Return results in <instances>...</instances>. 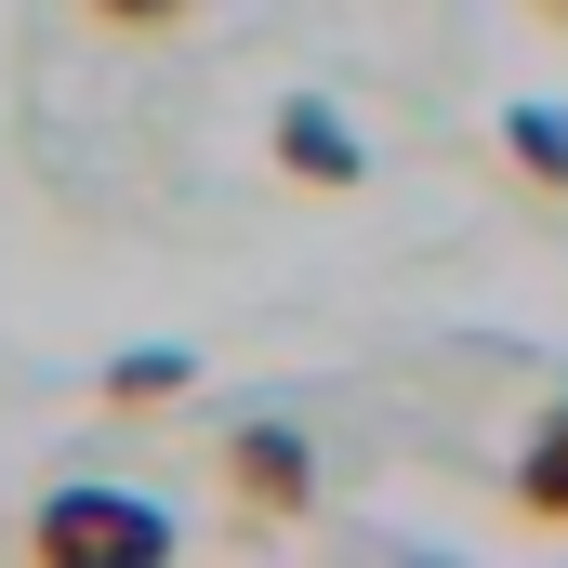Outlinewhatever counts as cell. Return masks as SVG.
<instances>
[{
  "label": "cell",
  "mask_w": 568,
  "mask_h": 568,
  "mask_svg": "<svg viewBox=\"0 0 568 568\" xmlns=\"http://www.w3.org/2000/svg\"><path fill=\"white\" fill-rule=\"evenodd\" d=\"M542 13H568V0H542Z\"/></svg>",
  "instance_id": "obj_8"
},
{
  "label": "cell",
  "mask_w": 568,
  "mask_h": 568,
  "mask_svg": "<svg viewBox=\"0 0 568 568\" xmlns=\"http://www.w3.org/2000/svg\"><path fill=\"white\" fill-rule=\"evenodd\" d=\"M516 516H529V529H568V397L529 424V449H516Z\"/></svg>",
  "instance_id": "obj_4"
},
{
  "label": "cell",
  "mask_w": 568,
  "mask_h": 568,
  "mask_svg": "<svg viewBox=\"0 0 568 568\" xmlns=\"http://www.w3.org/2000/svg\"><path fill=\"white\" fill-rule=\"evenodd\" d=\"M265 145H278V172H291V185H357V172H371L357 120H344V106H317V93H291L278 120H265Z\"/></svg>",
  "instance_id": "obj_3"
},
{
  "label": "cell",
  "mask_w": 568,
  "mask_h": 568,
  "mask_svg": "<svg viewBox=\"0 0 568 568\" xmlns=\"http://www.w3.org/2000/svg\"><path fill=\"white\" fill-rule=\"evenodd\" d=\"M212 476H225V503H239L252 529H291V516H317V449H304L291 424H225Z\"/></svg>",
  "instance_id": "obj_2"
},
{
  "label": "cell",
  "mask_w": 568,
  "mask_h": 568,
  "mask_svg": "<svg viewBox=\"0 0 568 568\" xmlns=\"http://www.w3.org/2000/svg\"><path fill=\"white\" fill-rule=\"evenodd\" d=\"M27 556L40 568H159L172 556V516L133 503V489H53L27 516Z\"/></svg>",
  "instance_id": "obj_1"
},
{
  "label": "cell",
  "mask_w": 568,
  "mask_h": 568,
  "mask_svg": "<svg viewBox=\"0 0 568 568\" xmlns=\"http://www.w3.org/2000/svg\"><path fill=\"white\" fill-rule=\"evenodd\" d=\"M106 40H172V27H199V0H80Z\"/></svg>",
  "instance_id": "obj_7"
},
{
  "label": "cell",
  "mask_w": 568,
  "mask_h": 568,
  "mask_svg": "<svg viewBox=\"0 0 568 568\" xmlns=\"http://www.w3.org/2000/svg\"><path fill=\"white\" fill-rule=\"evenodd\" d=\"M185 384H199V357H185V344H145V357L106 371V410H172Z\"/></svg>",
  "instance_id": "obj_6"
},
{
  "label": "cell",
  "mask_w": 568,
  "mask_h": 568,
  "mask_svg": "<svg viewBox=\"0 0 568 568\" xmlns=\"http://www.w3.org/2000/svg\"><path fill=\"white\" fill-rule=\"evenodd\" d=\"M503 159H516L529 185L568 199V106H503Z\"/></svg>",
  "instance_id": "obj_5"
}]
</instances>
